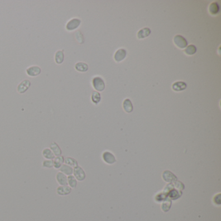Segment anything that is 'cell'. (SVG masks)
Segmentation results:
<instances>
[{"mask_svg": "<svg viewBox=\"0 0 221 221\" xmlns=\"http://www.w3.org/2000/svg\"><path fill=\"white\" fill-rule=\"evenodd\" d=\"M31 82L30 80L25 79L23 80V81H22L20 82L17 87V91L19 94H24L28 90V89L30 88L31 86Z\"/></svg>", "mask_w": 221, "mask_h": 221, "instance_id": "6da1fadb", "label": "cell"}, {"mask_svg": "<svg viewBox=\"0 0 221 221\" xmlns=\"http://www.w3.org/2000/svg\"><path fill=\"white\" fill-rule=\"evenodd\" d=\"M93 86L95 89L98 91H102L104 90L105 88V84H104V80L99 77H95L93 79Z\"/></svg>", "mask_w": 221, "mask_h": 221, "instance_id": "7a4b0ae2", "label": "cell"}, {"mask_svg": "<svg viewBox=\"0 0 221 221\" xmlns=\"http://www.w3.org/2000/svg\"><path fill=\"white\" fill-rule=\"evenodd\" d=\"M174 42L176 45V46L178 47L181 49H184V48L186 47L187 46V42L186 39L182 36L181 35H176L174 38Z\"/></svg>", "mask_w": 221, "mask_h": 221, "instance_id": "3957f363", "label": "cell"}, {"mask_svg": "<svg viewBox=\"0 0 221 221\" xmlns=\"http://www.w3.org/2000/svg\"><path fill=\"white\" fill-rule=\"evenodd\" d=\"M80 23H81V21H80V19L79 18L71 19L66 24V29L69 31H73L79 27Z\"/></svg>", "mask_w": 221, "mask_h": 221, "instance_id": "277c9868", "label": "cell"}, {"mask_svg": "<svg viewBox=\"0 0 221 221\" xmlns=\"http://www.w3.org/2000/svg\"><path fill=\"white\" fill-rule=\"evenodd\" d=\"M41 68L37 66H32L26 70V73L29 77H37L41 73Z\"/></svg>", "mask_w": 221, "mask_h": 221, "instance_id": "5b68a950", "label": "cell"}, {"mask_svg": "<svg viewBox=\"0 0 221 221\" xmlns=\"http://www.w3.org/2000/svg\"><path fill=\"white\" fill-rule=\"evenodd\" d=\"M163 179L168 183H173L177 181V177L170 171H166L162 175Z\"/></svg>", "mask_w": 221, "mask_h": 221, "instance_id": "8992f818", "label": "cell"}, {"mask_svg": "<svg viewBox=\"0 0 221 221\" xmlns=\"http://www.w3.org/2000/svg\"><path fill=\"white\" fill-rule=\"evenodd\" d=\"M73 173L74 175V177L79 181H82L86 178L85 172H84L82 169L79 166L75 167Z\"/></svg>", "mask_w": 221, "mask_h": 221, "instance_id": "52a82bcc", "label": "cell"}, {"mask_svg": "<svg viewBox=\"0 0 221 221\" xmlns=\"http://www.w3.org/2000/svg\"><path fill=\"white\" fill-rule=\"evenodd\" d=\"M103 158L104 162L108 164H113L116 161L115 156L110 152H104L103 154Z\"/></svg>", "mask_w": 221, "mask_h": 221, "instance_id": "ba28073f", "label": "cell"}, {"mask_svg": "<svg viewBox=\"0 0 221 221\" xmlns=\"http://www.w3.org/2000/svg\"><path fill=\"white\" fill-rule=\"evenodd\" d=\"M127 51L124 49H119L115 52L114 59L116 62H121L126 57Z\"/></svg>", "mask_w": 221, "mask_h": 221, "instance_id": "9c48e42d", "label": "cell"}, {"mask_svg": "<svg viewBox=\"0 0 221 221\" xmlns=\"http://www.w3.org/2000/svg\"><path fill=\"white\" fill-rule=\"evenodd\" d=\"M56 179L58 184H59L60 186H67V176L62 172H59L56 175Z\"/></svg>", "mask_w": 221, "mask_h": 221, "instance_id": "30bf717a", "label": "cell"}, {"mask_svg": "<svg viewBox=\"0 0 221 221\" xmlns=\"http://www.w3.org/2000/svg\"><path fill=\"white\" fill-rule=\"evenodd\" d=\"M57 192L59 195H67L71 192V188L68 186H60L57 188Z\"/></svg>", "mask_w": 221, "mask_h": 221, "instance_id": "8fae6325", "label": "cell"}, {"mask_svg": "<svg viewBox=\"0 0 221 221\" xmlns=\"http://www.w3.org/2000/svg\"><path fill=\"white\" fill-rule=\"evenodd\" d=\"M187 84L182 81H178L175 82L172 86V90L176 91H180L186 89Z\"/></svg>", "mask_w": 221, "mask_h": 221, "instance_id": "7c38bea8", "label": "cell"}, {"mask_svg": "<svg viewBox=\"0 0 221 221\" xmlns=\"http://www.w3.org/2000/svg\"><path fill=\"white\" fill-rule=\"evenodd\" d=\"M60 171L61 172H62L63 174H64L65 175H68L70 176L73 172V169H72L71 167L67 166L66 164H63L62 166L60 167Z\"/></svg>", "mask_w": 221, "mask_h": 221, "instance_id": "4fadbf2b", "label": "cell"}, {"mask_svg": "<svg viewBox=\"0 0 221 221\" xmlns=\"http://www.w3.org/2000/svg\"><path fill=\"white\" fill-rule=\"evenodd\" d=\"M123 106L124 111L127 113H130L133 111V105H132L131 100L129 99H126L124 100Z\"/></svg>", "mask_w": 221, "mask_h": 221, "instance_id": "5bb4252c", "label": "cell"}, {"mask_svg": "<svg viewBox=\"0 0 221 221\" xmlns=\"http://www.w3.org/2000/svg\"><path fill=\"white\" fill-rule=\"evenodd\" d=\"M64 51L62 50H58L55 53V62L60 64L64 62Z\"/></svg>", "mask_w": 221, "mask_h": 221, "instance_id": "9a60e30c", "label": "cell"}, {"mask_svg": "<svg viewBox=\"0 0 221 221\" xmlns=\"http://www.w3.org/2000/svg\"><path fill=\"white\" fill-rule=\"evenodd\" d=\"M151 31L149 28H143V29H141L138 33V37L139 39L146 38L151 34Z\"/></svg>", "mask_w": 221, "mask_h": 221, "instance_id": "2e32d148", "label": "cell"}, {"mask_svg": "<svg viewBox=\"0 0 221 221\" xmlns=\"http://www.w3.org/2000/svg\"><path fill=\"white\" fill-rule=\"evenodd\" d=\"M50 148H51V151L53 152V153L54 154L55 156H59L61 155L62 151H61V149H60V147L55 142L51 143Z\"/></svg>", "mask_w": 221, "mask_h": 221, "instance_id": "e0dca14e", "label": "cell"}, {"mask_svg": "<svg viewBox=\"0 0 221 221\" xmlns=\"http://www.w3.org/2000/svg\"><path fill=\"white\" fill-rule=\"evenodd\" d=\"M75 69L79 72H86L88 70V64L84 62H77L75 66Z\"/></svg>", "mask_w": 221, "mask_h": 221, "instance_id": "ac0fdd59", "label": "cell"}, {"mask_svg": "<svg viewBox=\"0 0 221 221\" xmlns=\"http://www.w3.org/2000/svg\"><path fill=\"white\" fill-rule=\"evenodd\" d=\"M64 157L61 156H57L55 158H54L53 161V167L56 169H60L64 163Z\"/></svg>", "mask_w": 221, "mask_h": 221, "instance_id": "d6986e66", "label": "cell"}, {"mask_svg": "<svg viewBox=\"0 0 221 221\" xmlns=\"http://www.w3.org/2000/svg\"><path fill=\"white\" fill-rule=\"evenodd\" d=\"M168 193H169V197L172 200L178 199L179 197H180V196L182 195V193L180 192V191L174 190V189H172V190L169 191V192Z\"/></svg>", "mask_w": 221, "mask_h": 221, "instance_id": "ffe728a7", "label": "cell"}, {"mask_svg": "<svg viewBox=\"0 0 221 221\" xmlns=\"http://www.w3.org/2000/svg\"><path fill=\"white\" fill-rule=\"evenodd\" d=\"M42 155L46 160H53L55 158V155L49 148H45L42 151Z\"/></svg>", "mask_w": 221, "mask_h": 221, "instance_id": "44dd1931", "label": "cell"}, {"mask_svg": "<svg viewBox=\"0 0 221 221\" xmlns=\"http://www.w3.org/2000/svg\"><path fill=\"white\" fill-rule=\"evenodd\" d=\"M209 10H210V12L211 14H217L219 13V10H220V7H219V4L217 2L212 3L211 5H210V9H209Z\"/></svg>", "mask_w": 221, "mask_h": 221, "instance_id": "7402d4cb", "label": "cell"}, {"mask_svg": "<svg viewBox=\"0 0 221 221\" xmlns=\"http://www.w3.org/2000/svg\"><path fill=\"white\" fill-rule=\"evenodd\" d=\"M67 184H69L70 187L75 188L76 187H77V180H76V178L74 177L73 176L70 175L68 176V177H67Z\"/></svg>", "mask_w": 221, "mask_h": 221, "instance_id": "603a6c76", "label": "cell"}, {"mask_svg": "<svg viewBox=\"0 0 221 221\" xmlns=\"http://www.w3.org/2000/svg\"><path fill=\"white\" fill-rule=\"evenodd\" d=\"M196 52V47L194 45L188 46L185 49V53L188 55H194Z\"/></svg>", "mask_w": 221, "mask_h": 221, "instance_id": "cb8c5ba5", "label": "cell"}, {"mask_svg": "<svg viewBox=\"0 0 221 221\" xmlns=\"http://www.w3.org/2000/svg\"><path fill=\"white\" fill-rule=\"evenodd\" d=\"M65 163L70 167H75L78 166V163L77 161L72 158H66L65 159Z\"/></svg>", "mask_w": 221, "mask_h": 221, "instance_id": "d4e9b609", "label": "cell"}, {"mask_svg": "<svg viewBox=\"0 0 221 221\" xmlns=\"http://www.w3.org/2000/svg\"><path fill=\"white\" fill-rule=\"evenodd\" d=\"M91 100L94 103L98 104L100 100V95L97 91H94L91 95Z\"/></svg>", "mask_w": 221, "mask_h": 221, "instance_id": "484cf974", "label": "cell"}, {"mask_svg": "<svg viewBox=\"0 0 221 221\" xmlns=\"http://www.w3.org/2000/svg\"><path fill=\"white\" fill-rule=\"evenodd\" d=\"M171 206V201L169 200H167L162 204V209L163 211L167 212L170 210Z\"/></svg>", "mask_w": 221, "mask_h": 221, "instance_id": "4316f807", "label": "cell"}, {"mask_svg": "<svg viewBox=\"0 0 221 221\" xmlns=\"http://www.w3.org/2000/svg\"><path fill=\"white\" fill-rule=\"evenodd\" d=\"M42 166L46 168H52L53 167V161L52 160H46L43 161Z\"/></svg>", "mask_w": 221, "mask_h": 221, "instance_id": "83f0119b", "label": "cell"}, {"mask_svg": "<svg viewBox=\"0 0 221 221\" xmlns=\"http://www.w3.org/2000/svg\"><path fill=\"white\" fill-rule=\"evenodd\" d=\"M173 185L176 188H177L179 190H183L185 188V186L183 183L180 182V181H176V182H173Z\"/></svg>", "mask_w": 221, "mask_h": 221, "instance_id": "f1b7e54d", "label": "cell"}, {"mask_svg": "<svg viewBox=\"0 0 221 221\" xmlns=\"http://www.w3.org/2000/svg\"><path fill=\"white\" fill-rule=\"evenodd\" d=\"M214 202L217 204H220V194H218L216 195L214 198Z\"/></svg>", "mask_w": 221, "mask_h": 221, "instance_id": "f546056e", "label": "cell"}, {"mask_svg": "<svg viewBox=\"0 0 221 221\" xmlns=\"http://www.w3.org/2000/svg\"><path fill=\"white\" fill-rule=\"evenodd\" d=\"M77 34L79 35V37L78 35L76 34V38H77V39L78 41L79 42V43H80V40H82V41L83 42V37H82V35L81 33H80V31H78V32H77Z\"/></svg>", "mask_w": 221, "mask_h": 221, "instance_id": "4dcf8cb0", "label": "cell"}]
</instances>
